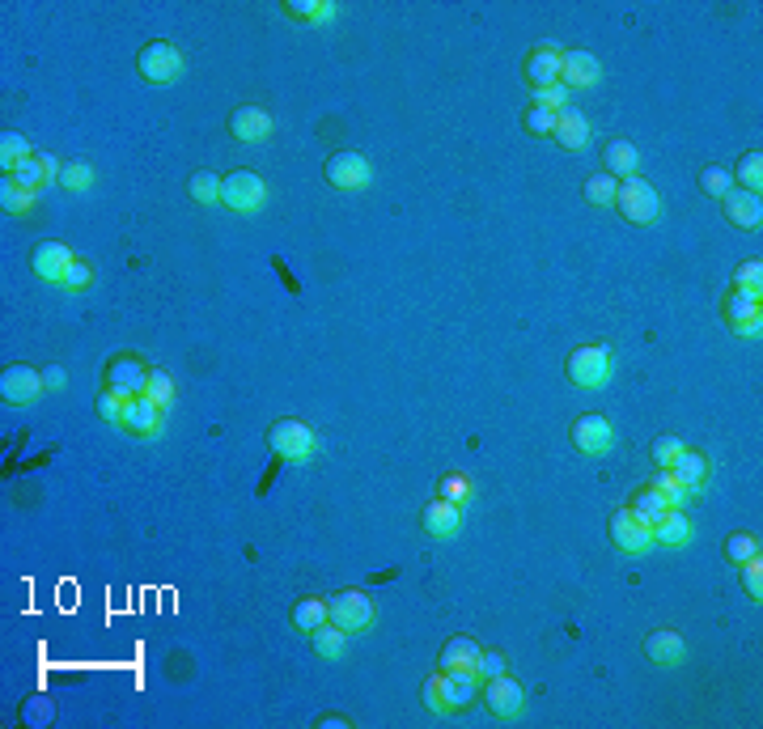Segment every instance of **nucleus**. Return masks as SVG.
Instances as JSON below:
<instances>
[{
  "mask_svg": "<svg viewBox=\"0 0 763 729\" xmlns=\"http://www.w3.org/2000/svg\"><path fill=\"white\" fill-rule=\"evenodd\" d=\"M615 208L619 217L632 221V225H653L662 217V195L649 179L632 174V179H619V191H615Z\"/></svg>",
  "mask_w": 763,
  "mask_h": 729,
  "instance_id": "f257e3e1",
  "label": "nucleus"
},
{
  "mask_svg": "<svg viewBox=\"0 0 763 729\" xmlns=\"http://www.w3.org/2000/svg\"><path fill=\"white\" fill-rule=\"evenodd\" d=\"M615 369V352L611 344H581L569 352V361H564V373H569V382L581 386V390H594L611 378Z\"/></svg>",
  "mask_w": 763,
  "mask_h": 729,
  "instance_id": "f03ea898",
  "label": "nucleus"
},
{
  "mask_svg": "<svg viewBox=\"0 0 763 729\" xmlns=\"http://www.w3.org/2000/svg\"><path fill=\"white\" fill-rule=\"evenodd\" d=\"M268 446L276 458H285V462H306L314 458V446H318V433L310 429L306 420H297V416H280L272 429H268Z\"/></svg>",
  "mask_w": 763,
  "mask_h": 729,
  "instance_id": "7ed1b4c3",
  "label": "nucleus"
},
{
  "mask_svg": "<svg viewBox=\"0 0 763 729\" xmlns=\"http://www.w3.org/2000/svg\"><path fill=\"white\" fill-rule=\"evenodd\" d=\"M183 51L174 47V43H145L136 51V73L145 77L149 85H170V81H179L183 77Z\"/></svg>",
  "mask_w": 763,
  "mask_h": 729,
  "instance_id": "20e7f679",
  "label": "nucleus"
},
{
  "mask_svg": "<svg viewBox=\"0 0 763 729\" xmlns=\"http://www.w3.org/2000/svg\"><path fill=\"white\" fill-rule=\"evenodd\" d=\"M145 382H149V365H145V357H136V352H119V357H111L102 369V390H115L123 399L145 395Z\"/></svg>",
  "mask_w": 763,
  "mask_h": 729,
  "instance_id": "39448f33",
  "label": "nucleus"
},
{
  "mask_svg": "<svg viewBox=\"0 0 763 729\" xmlns=\"http://www.w3.org/2000/svg\"><path fill=\"white\" fill-rule=\"evenodd\" d=\"M327 619L335 628H344L348 636H357L374 624V602H369L365 590H340L327 598Z\"/></svg>",
  "mask_w": 763,
  "mask_h": 729,
  "instance_id": "423d86ee",
  "label": "nucleus"
},
{
  "mask_svg": "<svg viewBox=\"0 0 763 729\" xmlns=\"http://www.w3.org/2000/svg\"><path fill=\"white\" fill-rule=\"evenodd\" d=\"M725 323H730V331L742 335V340H759L763 335V293L734 289L725 297Z\"/></svg>",
  "mask_w": 763,
  "mask_h": 729,
  "instance_id": "0eeeda50",
  "label": "nucleus"
},
{
  "mask_svg": "<svg viewBox=\"0 0 763 729\" xmlns=\"http://www.w3.org/2000/svg\"><path fill=\"white\" fill-rule=\"evenodd\" d=\"M263 200H268V187L255 170H234L221 179V204L234 212H259Z\"/></svg>",
  "mask_w": 763,
  "mask_h": 729,
  "instance_id": "6e6552de",
  "label": "nucleus"
},
{
  "mask_svg": "<svg viewBox=\"0 0 763 729\" xmlns=\"http://www.w3.org/2000/svg\"><path fill=\"white\" fill-rule=\"evenodd\" d=\"M569 437H573V450H577V454L598 458V454H607V450L615 446V424L602 416V412H585V416L573 420Z\"/></svg>",
  "mask_w": 763,
  "mask_h": 729,
  "instance_id": "1a4fd4ad",
  "label": "nucleus"
},
{
  "mask_svg": "<svg viewBox=\"0 0 763 729\" xmlns=\"http://www.w3.org/2000/svg\"><path fill=\"white\" fill-rule=\"evenodd\" d=\"M607 535H611V543H615L619 551H624V556H641V551L653 547V526H645L628 505H619V509L611 513Z\"/></svg>",
  "mask_w": 763,
  "mask_h": 729,
  "instance_id": "9d476101",
  "label": "nucleus"
},
{
  "mask_svg": "<svg viewBox=\"0 0 763 729\" xmlns=\"http://www.w3.org/2000/svg\"><path fill=\"white\" fill-rule=\"evenodd\" d=\"M43 373L34 365H9L5 373H0V399H5L9 407H30L43 399Z\"/></svg>",
  "mask_w": 763,
  "mask_h": 729,
  "instance_id": "9b49d317",
  "label": "nucleus"
},
{
  "mask_svg": "<svg viewBox=\"0 0 763 729\" xmlns=\"http://www.w3.org/2000/svg\"><path fill=\"white\" fill-rule=\"evenodd\" d=\"M484 708L492 717H522L526 708V687L513 679V674H496V679H484Z\"/></svg>",
  "mask_w": 763,
  "mask_h": 729,
  "instance_id": "f8f14e48",
  "label": "nucleus"
},
{
  "mask_svg": "<svg viewBox=\"0 0 763 729\" xmlns=\"http://www.w3.org/2000/svg\"><path fill=\"white\" fill-rule=\"evenodd\" d=\"M560 60H564V51L552 43L530 47L526 60H522V77H526L530 90H552V85H560Z\"/></svg>",
  "mask_w": 763,
  "mask_h": 729,
  "instance_id": "ddd939ff",
  "label": "nucleus"
},
{
  "mask_svg": "<svg viewBox=\"0 0 763 729\" xmlns=\"http://www.w3.org/2000/svg\"><path fill=\"white\" fill-rule=\"evenodd\" d=\"M369 179H374V170H369V162H365L361 153L340 149V153H331V157H327V183H331V187H340V191H361V187H369Z\"/></svg>",
  "mask_w": 763,
  "mask_h": 729,
  "instance_id": "4468645a",
  "label": "nucleus"
},
{
  "mask_svg": "<svg viewBox=\"0 0 763 729\" xmlns=\"http://www.w3.org/2000/svg\"><path fill=\"white\" fill-rule=\"evenodd\" d=\"M162 420H166V407H157L145 395H132L128 403H123L119 429L128 433V437H157V433H162Z\"/></svg>",
  "mask_w": 763,
  "mask_h": 729,
  "instance_id": "2eb2a0df",
  "label": "nucleus"
},
{
  "mask_svg": "<svg viewBox=\"0 0 763 729\" xmlns=\"http://www.w3.org/2000/svg\"><path fill=\"white\" fill-rule=\"evenodd\" d=\"M60 170H64V162L56 153H43V157H26L22 166H13L9 170V179L17 183V187H26V191H34V195H43L51 183H60Z\"/></svg>",
  "mask_w": 763,
  "mask_h": 729,
  "instance_id": "dca6fc26",
  "label": "nucleus"
},
{
  "mask_svg": "<svg viewBox=\"0 0 763 729\" xmlns=\"http://www.w3.org/2000/svg\"><path fill=\"white\" fill-rule=\"evenodd\" d=\"M77 255L68 251L64 242H56V238H47V242H39L30 251V272L39 276V280H47V284H64V272H68V263H73Z\"/></svg>",
  "mask_w": 763,
  "mask_h": 729,
  "instance_id": "f3484780",
  "label": "nucleus"
},
{
  "mask_svg": "<svg viewBox=\"0 0 763 729\" xmlns=\"http://www.w3.org/2000/svg\"><path fill=\"white\" fill-rule=\"evenodd\" d=\"M229 136L242 140V145H259V140L272 136V115L255 102L234 106V115H229Z\"/></svg>",
  "mask_w": 763,
  "mask_h": 729,
  "instance_id": "a211bd4d",
  "label": "nucleus"
},
{
  "mask_svg": "<svg viewBox=\"0 0 763 729\" xmlns=\"http://www.w3.org/2000/svg\"><path fill=\"white\" fill-rule=\"evenodd\" d=\"M420 526L429 539H454L458 530H463V505H450V501H429L420 513Z\"/></svg>",
  "mask_w": 763,
  "mask_h": 729,
  "instance_id": "6ab92c4d",
  "label": "nucleus"
},
{
  "mask_svg": "<svg viewBox=\"0 0 763 729\" xmlns=\"http://www.w3.org/2000/svg\"><path fill=\"white\" fill-rule=\"evenodd\" d=\"M602 77V68L598 60L590 56V51H564V60H560V85L564 90H590V85H598Z\"/></svg>",
  "mask_w": 763,
  "mask_h": 729,
  "instance_id": "aec40b11",
  "label": "nucleus"
},
{
  "mask_svg": "<svg viewBox=\"0 0 763 729\" xmlns=\"http://www.w3.org/2000/svg\"><path fill=\"white\" fill-rule=\"evenodd\" d=\"M475 666H479V645L471 636H450L446 645H441V657H437L441 674H475Z\"/></svg>",
  "mask_w": 763,
  "mask_h": 729,
  "instance_id": "412c9836",
  "label": "nucleus"
},
{
  "mask_svg": "<svg viewBox=\"0 0 763 729\" xmlns=\"http://www.w3.org/2000/svg\"><path fill=\"white\" fill-rule=\"evenodd\" d=\"M590 136H594L590 119H585L581 111H573V106H564V111L556 115V132H552V140H556L560 149L577 153V149H585V145H590Z\"/></svg>",
  "mask_w": 763,
  "mask_h": 729,
  "instance_id": "4be33fe9",
  "label": "nucleus"
},
{
  "mask_svg": "<svg viewBox=\"0 0 763 729\" xmlns=\"http://www.w3.org/2000/svg\"><path fill=\"white\" fill-rule=\"evenodd\" d=\"M670 471H674V479H679V484L696 496V492H704V484H708V475H713V462H708L700 450H687L683 446V454L670 462Z\"/></svg>",
  "mask_w": 763,
  "mask_h": 729,
  "instance_id": "5701e85b",
  "label": "nucleus"
},
{
  "mask_svg": "<svg viewBox=\"0 0 763 729\" xmlns=\"http://www.w3.org/2000/svg\"><path fill=\"white\" fill-rule=\"evenodd\" d=\"M721 204H725V217H730L734 229H759L763 225V200H759V195L734 187Z\"/></svg>",
  "mask_w": 763,
  "mask_h": 729,
  "instance_id": "b1692460",
  "label": "nucleus"
},
{
  "mask_svg": "<svg viewBox=\"0 0 763 729\" xmlns=\"http://www.w3.org/2000/svg\"><path fill=\"white\" fill-rule=\"evenodd\" d=\"M691 539H696V526H691L687 509H666L658 522H653V543L662 547H687Z\"/></svg>",
  "mask_w": 763,
  "mask_h": 729,
  "instance_id": "393cba45",
  "label": "nucleus"
},
{
  "mask_svg": "<svg viewBox=\"0 0 763 729\" xmlns=\"http://www.w3.org/2000/svg\"><path fill=\"white\" fill-rule=\"evenodd\" d=\"M475 696H479L475 674H441V700H446V713H467V708L475 704Z\"/></svg>",
  "mask_w": 763,
  "mask_h": 729,
  "instance_id": "a878e982",
  "label": "nucleus"
},
{
  "mask_svg": "<svg viewBox=\"0 0 763 729\" xmlns=\"http://www.w3.org/2000/svg\"><path fill=\"white\" fill-rule=\"evenodd\" d=\"M645 657H649V662H658V666H679L683 657H687V645H683L679 632L658 628V632L645 636Z\"/></svg>",
  "mask_w": 763,
  "mask_h": 729,
  "instance_id": "bb28decb",
  "label": "nucleus"
},
{
  "mask_svg": "<svg viewBox=\"0 0 763 729\" xmlns=\"http://www.w3.org/2000/svg\"><path fill=\"white\" fill-rule=\"evenodd\" d=\"M636 166H641V153H636L632 140H607V149H602V170L611 174V179H632Z\"/></svg>",
  "mask_w": 763,
  "mask_h": 729,
  "instance_id": "cd10ccee",
  "label": "nucleus"
},
{
  "mask_svg": "<svg viewBox=\"0 0 763 729\" xmlns=\"http://www.w3.org/2000/svg\"><path fill=\"white\" fill-rule=\"evenodd\" d=\"M327 624V598H318V594H306V598H297L293 602V628L297 632H314V628H323Z\"/></svg>",
  "mask_w": 763,
  "mask_h": 729,
  "instance_id": "c85d7f7f",
  "label": "nucleus"
},
{
  "mask_svg": "<svg viewBox=\"0 0 763 729\" xmlns=\"http://www.w3.org/2000/svg\"><path fill=\"white\" fill-rule=\"evenodd\" d=\"M310 649H314V657H327V662H335V657H340L344 649H348V632L344 628H335L331 619L323 628H314L310 632Z\"/></svg>",
  "mask_w": 763,
  "mask_h": 729,
  "instance_id": "c756f323",
  "label": "nucleus"
},
{
  "mask_svg": "<svg viewBox=\"0 0 763 729\" xmlns=\"http://www.w3.org/2000/svg\"><path fill=\"white\" fill-rule=\"evenodd\" d=\"M730 174H734V187L759 195V191H763V153H759V149L742 153V157H738V166H734Z\"/></svg>",
  "mask_w": 763,
  "mask_h": 729,
  "instance_id": "7c9ffc66",
  "label": "nucleus"
},
{
  "mask_svg": "<svg viewBox=\"0 0 763 729\" xmlns=\"http://www.w3.org/2000/svg\"><path fill=\"white\" fill-rule=\"evenodd\" d=\"M628 509H632V513H636V518H641L645 526H653V522H658V518H662V513H666L670 505H666V496H662L658 488H649V484H645L641 492H632Z\"/></svg>",
  "mask_w": 763,
  "mask_h": 729,
  "instance_id": "2f4dec72",
  "label": "nucleus"
},
{
  "mask_svg": "<svg viewBox=\"0 0 763 729\" xmlns=\"http://www.w3.org/2000/svg\"><path fill=\"white\" fill-rule=\"evenodd\" d=\"M615 191H619V179H611L607 170L590 174V179H585V187H581V195H585V200H590L594 208H615Z\"/></svg>",
  "mask_w": 763,
  "mask_h": 729,
  "instance_id": "473e14b6",
  "label": "nucleus"
},
{
  "mask_svg": "<svg viewBox=\"0 0 763 729\" xmlns=\"http://www.w3.org/2000/svg\"><path fill=\"white\" fill-rule=\"evenodd\" d=\"M649 488H658V492L666 496V505H670V509H687V501H691V492L679 484V479H674V471H670V467H653Z\"/></svg>",
  "mask_w": 763,
  "mask_h": 729,
  "instance_id": "72a5a7b5",
  "label": "nucleus"
},
{
  "mask_svg": "<svg viewBox=\"0 0 763 729\" xmlns=\"http://www.w3.org/2000/svg\"><path fill=\"white\" fill-rule=\"evenodd\" d=\"M187 195H191V200L195 204H221V179H217V174H212V170H195L191 174V179H187Z\"/></svg>",
  "mask_w": 763,
  "mask_h": 729,
  "instance_id": "f704fd0d",
  "label": "nucleus"
},
{
  "mask_svg": "<svg viewBox=\"0 0 763 729\" xmlns=\"http://www.w3.org/2000/svg\"><path fill=\"white\" fill-rule=\"evenodd\" d=\"M522 128H526V136H535V140H552V132H556V111H547V106H539V102H530L526 111H522Z\"/></svg>",
  "mask_w": 763,
  "mask_h": 729,
  "instance_id": "c9c22d12",
  "label": "nucleus"
},
{
  "mask_svg": "<svg viewBox=\"0 0 763 729\" xmlns=\"http://www.w3.org/2000/svg\"><path fill=\"white\" fill-rule=\"evenodd\" d=\"M471 492L475 484L463 475V471H450V475H441V484H437V496L441 501H450V505H467L471 501Z\"/></svg>",
  "mask_w": 763,
  "mask_h": 729,
  "instance_id": "e433bc0d",
  "label": "nucleus"
},
{
  "mask_svg": "<svg viewBox=\"0 0 763 729\" xmlns=\"http://www.w3.org/2000/svg\"><path fill=\"white\" fill-rule=\"evenodd\" d=\"M26 157H34V149H30V140L22 132H5V136H0V162H5V174L13 166H22Z\"/></svg>",
  "mask_w": 763,
  "mask_h": 729,
  "instance_id": "4c0bfd02",
  "label": "nucleus"
},
{
  "mask_svg": "<svg viewBox=\"0 0 763 729\" xmlns=\"http://www.w3.org/2000/svg\"><path fill=\"white\" fill-rule=\"evenodd\" d=\"M700 191L708 200H725V195L734 191V174L725 166H708V170H700Z\"/></svg>",
  "mask_w": 763,
  "mask_h": 729,
  "instance_id": "58836bf2",
  "label": "nucleus"
},
{
  "mask_svg": "<svg viewBox=\"0 0 763 729\" xmlns=\"http://www.w3.org/2000/svg\"><path fill=\"white\" fill-rule=\"evenodd\" d=\"M34 200H39V195L26 191V187H17V183L9 179V174H5V183H0V208L13 212V217H17V212H30V208H34Z\"/></svg>",
  "mask_w": 763,
  "mask_h": 729,
  "instance_id": "ea45409f",
  "label": "nucleus"
},
{
  "mask_svg": "<svg viewBox=\"0 0 763 729\" xmlns=\"http://www.w3.org/2000/svg\"><path fill=\"white\" fill-rule=\"evenodd\" d=\"M683 446H687V441H683V437H674V433L653 437V446H649V462H653V467H670V462L683 454Z\"/></svg>",
  "mask_w": 763,
  "mask_h": 729,
  "instance_id": "a19ab883",
  "label": "nucleus"
},
{
  "mask_svg": "<svg viewBox=\"0 0 763 729\" xmlns=\"http://www.w3.org/2000/svg\"><path fill=\"white\" fill-rule=\"evenodd\" d=\"M285 13L297 17V22H323V17L335 13V5H331V0H289Z\"/></svg>",
  "mask_w": 763,
  "mask_h": 729,
  "instance_id": "79ce46f5",
  "label": "nucleus"
},
{
  "mask_svg": "<svg viewBox=\"0 0 763 729\" xmlns=\"http://www.w3.org/2000/svg\"><path fill=\"white\" fill-rule=\"evenodd\" d=\"M725 556H730V564H747L759 556V535H751V530H738V535H730V543H725Z\"/></svg>",
  "mask_w": 763,
  "mask_h": 729,
  "instance_id": "37998d69",
  "label": "nucleus"
},
{
  "mask_svg": "<svg viewBox=\"0 0 763 729\" xmlns=\"http://www.w3.org/2000/svg\"><path fill=\"white\" fill-rule=\"evenodd\" d=\"M145 399H153L157 407H170L174 399V378L166 369H149V382H145Z\"/></svg>",
  "mask_w": 763,
  "mask_h": 729,
  "instance_id": "c03bdc74",
  "label": "nucleus"
},
{
  "mask_svg": "<svg viewBox=\"0 0 763 729\" xmlns=\"http://www.w3.org/2000/svg\"><path fill=\"white\" fill-rule=\"evenodd\" d=\"M734 289H751L763 293V259H742L734 272Z\"/></svg>",
  "mask_w": 763,
  "mask_h": 729,
  "instance_id": "a18cd8bd",
  "label": "nucleus"
},
{
  "mask_svg": "<svg viewBox=\"0 0 763 729\" xmlns=\"http://www.w3.org/2000/svg\"><path fill=\"white\" fill-rule=\"evenodd\" d=\"M90 183H94L90 162H64V170H60V187H68V191H85Z\"/></svg>",
  "mask_w": 763,
  "mask_h": 729,
  "instance_id": "49530a36",
  "label": "nucleus"
},
{
  "mask_svg": "<svg viewBox=\"0 0 763 729\" xmlns=\"http://www.w3.org/2000/svg\"><path fill=\"white\" fill-rule=\"evenodd\" d=\"M90 284H94V263L90 259H73V263H68V272H64V289H90Z\"/></svg>",
  "mask_w": 763,
  "mask_h": 729,
  "instance_id": "de8ad7c7",
  "label": "nucleus"
},
{
  "mask_svg": "<svg viewBox=\"0 0 763 729\" xmlns=\"http://www.w3.org/2000/svg\"><path fill=\"white\" fill-rule=\"evenodd\" d=\"M505 670H509V662H505V653H501V649H479V666H475L479 683H484V679H496V674H505Z\"/></svg>",
  "mask_w": 763,
  "mask_h": 729,
  "instance_id": "09e8293b",
  "label": "nucleus"
},
{
  "mask_svg": "<svg viewBox=\"0 0 763 729\" xmlns=\"http://www.w3.org/2000/svg\"><path fill=\"white\" fill-rule=\"evenodd\" d=\"M742 568V590H747L755 602H763V560H747V564H738Z\"/></svg>",
  "mask_w": 763,
  "mask_h": 729,
  "instance_id": "8fccbe9b",
  "label": "nucleus"
},
{
  "mask_svg": "<svg viewBox=\"0 0 763 729\" xmlns=\"http://www.w3.org/2000/svg\"><path fill=\"white\" fill-rule=\"evenodd\" d=\"M420 696H424V708H429V713L446 717V700H441V674H429V679H424Z\"/></svg>",
  "mask_w": 763,
  "mask_h": 729,
  "instance_id": "3c124183",
  "label": "nucleus"
},
{
  "mask_svg": "<svg viewBox=\"0 0 763 729\" xmlns=\"http://www.w3.org/2000/svg\"><path fill=\"white\" fill-rule=\"evenodd\" d=\"M123 403H128V399L115 395V390H102V395H98V416L106 424H119L123 420Z\"/></svg>",
  "mask_w": 763,
  "mask_h": 729,
  "instance_id": "603ef678",
  "label": "nucleus"
},
{
  "mask_svg": "<svg viewBox=\"0 0 763 729\" xmlns=\"http://www.w3.org/2000/svg\"><path fill=\"white\" fill-rule=\"evenodd\" d=\"M26 725H34V729H39V725H51V717H56V708H51V700H39V696H34L30 704H26Z\"/></svg>",
  "mask_w": 763,
  "mask_h": 729,
  "instance_id": "864d4df0",
  "label": "nucleus"
},
{
  "mask_svg": "<svg viewBox=\"0 0 763 729\" xmlns=\"http://www.w3.org/2000/svg\"><path fill=\"white\" fill-rule=\"evenodd\" d=\"M535 102L539 106H547V111H564V106H569V90H564V85H552V90H535Z\"/></svg>",
  "mask_w": 763,
  "mask_h": 729,
  "instance_id": "5fc2aeb1",
  "label": "nucleus"
},
{
  "mask_svg": "<svg viewBox=\"0 0 763 729\" xmlns=\"http://www.w3.org/2000/svg\"><path fill=\"white\" fill-rule=\"evenodd\" d=\"M43 386L47 390H64L68 386V373L60 365H43Z\"/></svg>",
  "mask_w": 763,
  "mask_h": 729,
  "instance_id": "6e6d98bb",
  "label": "nucleus"
}]
</instances>
